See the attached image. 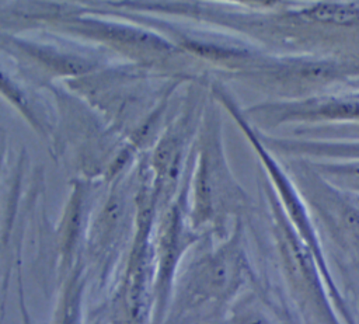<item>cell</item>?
Masks as SVG:
<instances>
[{"instance_id":"1","label":"cell","mask_w":359,"mask_h":324,"mask_svg":"<svg viewBox=\"0 0 359 324\" xmlns=\"http://www.w3.org/2000/svg\"><path fill=\"white\" fill-rule=\"evenodd\" d=\"M245 262L236 241L201 258L161 324H192L206 307L227 302L244 281Z\"/></svg>"},{"instance_id":"2","label":"cell","mask_w":359,"mask_h":324,"mask_svg":"<svg viewBox=\"0 0 359 324\" xmlns=\"http://www.w3.org/2000/svg\"><path fill=\"white\" fill-rule=\"evenodd\" d=\"M83 282L74 275L67 282L52 324H84L81 311Z\"/></svg>"},{"instance_id":"3","label":"cell","mask_w":359,"mask_h":324,"mask_svg":"<svg viewBox=\"0 0 359 324\" xmlns=\"http://www.w3.org/2000/svg\"><path fill=\"white\" fill-rule=\"evenodd\" d=\"M311 17L334 24L359 22V8L345 4H318L311 8Z\"/></svg>"},{"instance_id":"4","label":"cell","mask_w":359,"mask_h":324,"mask_svg":"<svg viewBox=\"0 0 359 324\" xmlns=\"http://www.w3.org/2000/svg\"><path fill=\"white\" fill-rule=\"evenodd\" d=\"M219 324H278L275 318L262 307L254 303L243 304L233 310V313L222 320Z\"/></svg>"},{"instance_id":"5","label":"cell","mask_w":359,"mask_h":324,"mask_svg":"<svg viewBox=\"0 0 359 324\" xmlns=\"http://www.w3.org/2000/svg\"><path fill=\"white\" fill-rule=\"evenodd\" d=\"M328 118H358L359 116V101L355 100H337L327 104H321L314 112Z\"/></svg>"},{"instance_id":"6","label":"cell","mask_w":359,"mask_h":324,"mask_svg":"<svg viewBox=\"0 0 359 324\" xmlns=\"http://www.w3.org/2000/svg\"><path fill=\"white\" fill-rule=\"evenodd\" d=\"M337 171H338L339 174L348 175L351 180H353L355 182L359 184V166H355V167H342V168H337Z\"/></svg>"},{"instance_id":"7","label":"cell","mask_w":359,"mask_h":324,"mask_svg":"<svg viewBox=\"0 0 359 324\" xmlns=\"http://www.w3.org/2000/svg\"><path fill=\"white\" fill-rule=\"evenodd\" d=\"M21 313H22V324H31L29 316H28V313H27V310H25V306H24V304L21 306Z\"/></svg>"},{"instance_id":"8","label":"cell","mask_w":359,"mask_h":324,"mask_svg":"<svg viewBox=\"0 0 359 324\" xmlns=\"http://www.w3.org/2000/svg\"><path fill=\"white\" fill-rule=\"evenodd\" d=\"M97 324H100V323H97Z\"/></svg>"}]
</instances>
